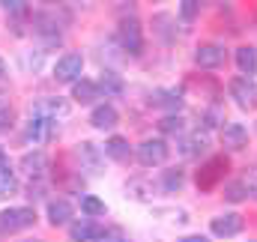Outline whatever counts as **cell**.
Here are the masks:
<instances>
[{
    "instance_id": "6da1fadb",
    "label": "cell",
    "mask_w": 257,
    "mask_h": 242,
    "mask_svg": "<svg viewBox=\"0 0 257 242\" xmlns=\"http://www.w3.org/2000/svg\"><path fill=\"white\" fill-rule=\"evenodd\" d=\"M135 156H138V162H141L144 168H159V165H165V162H168L171 147H168L162 138H147V141H141V144H138Z\"/></svg>"
},
{
    "instance_id": "7a4b0ae2",
    "label": "cell",
    "mask_w": 257,
    "mask_h": 242,
    "mask_svg": "<svg viewBox=\"0 0 257 242\" xmlns=\"http://www.w3.org/2000/svg\"><path fill=\"white\" fill-rule=\"evenodd\" d=\"M36 224V209L33 206H9L0 212V230L6 233H18Z\"/></svg>"
},
{
    "instance_id": "3957f363",
    "label": "cell",
    "mask_w": 257,
    "mask_h": 242,
    "mask_svg": "<svg viewBox=\"0 0 257 242\" xmlns=\"http://www.w3.org/2000/svg\"><path fill=\"white\" fill-rule=\"evenodd\" d=\"M117 39H120V48L126 51L128 57H138V54L144 51V33H141L138 18H123V21H120Z\"/></svg>"
},
{
    "instance_id": "277c9868",
    "label": "cell",
    "mask_w": 257,
    "mask_h": 242,
    "mask_svg": "<svg viewBox=\"0 0 257 242\" xmlns=\"http://www.w3.org/2000/svg\"><path fill=\"white\" fill-rule=\"evenodd\" d=\"M230 90V99L242 108V111H251L257 105V84L251 81V75H239V78H230L227 84Z\"/></svg>"
},
{
    "instance_id": "5b68a950",
    "label": "cell",
    "mask_w": 257,
    "mask_h": 242,
    "mask_svg": "<svg viewBox=\"0 0 257 242\" xmlns=\"http://www.w3.org/2000/svg\"><path fill=\"white\" fill-rule=\"evenodd\" d=\"M227 168H230V165H227V159H224V156H212V159L197 171V188H200V191H212L218 182L224 180Z\"/></svg>"
},
{
    "instance_id": "8992f818",
    "label": "cell",
    "mask_w": 257,
    "mask_h": 242,
    "mask_svg": "<svg viewBox=\"0 0 257 242\" xmlns=\"http://www.w3.org/2000/svg\"><path fill=\"white\" fill-rule=\"evenodd\" d=\"M24 138L33 147H42V144L54 141L57 138V120H51V117H30L27 129H24Z\"/></svg>"
},
{
    "instance_id": "52a82bcc",
    "label": "cell",
    "mask_w": 257,
    "mask_h": 242,
    "mask_svg": "<svg viewBox=\"0 0 257 242\" xmlns=\"http://www.w3.org/2000/svg\"><path fill=\"white\" fill-rule=\"evenodd\" d=\"M81 72H84V57L75 54V51L63 54L54 63V81H60V84H75L81 78Z\"/></svg>"
},
{
    "instance_id": "ba28073f",
    "label": "cell",
    "mask_w": 257,
    "mask_h": 242,
    "mask_svg": "<svg viewBox=\"0 0 257 242\" xmlns=\"http://www.w3.org/2000/svg\"><path fill=\"white\" fill-rule=\"evenodd\" d=\"M75 153H78V162H81L84 171H90V174H102L105 171V150L96 147L93 141H81Z\"/></svg>"
},
{
    "instance_id": "9c48e42d",
    "label": "cell",
    "mask_w": 257,
    "mask_h": 242,
    "mask_svg": "<svg viewBox=\"0 0 257 242\" xmlns=\"http://www.w3.org/2000/svg\"><path fill=\"white\" fill-rule=\"evenodd\" d=\"M66 114H69V102L60 99V96H42V99L30 102V117H51V120H57V117H66Z\"/></svg>"
},
{
    "instance_id": "30bf717a",
    "label": "cell",
    "mask_w": 257,
    "mask_h": 242,
    "mask_svg": "<svg viewBox=\"0 0 257 242\" xmlns=\"http://www.w3.org/2000/svg\"><path fill=\"white\" fill-rule=\"evenodd\" d=\"M224 60H227V51H224V45H215V42H206L194 51V63L200 69H218Z\"/></svg>"
},
{
    "instance_id": "8fae6325",
    "label": "cell",
    "mask_w": 257,
    "mask_h": 242,
    "mask_svg": "<svg viewBox=\"0 0 257 242\" xmlns=\"http://www.w3.org/2000/svg\"><path fill=\"white\" fill-rule=\"evenodd\" d=\"M221 144L227 150H245L248 147V129L242 123H221Z\"/></svg>"
},
{
    "instance_id": "7c38bea8",
    "label": "cell",
    "mask_w": 257,
    "mask_h": 242,
    "mask_svg": "<svg viewBox=\"0 0 257 242\" xmlns=\"http://www.w3.org/2000/svg\"><path fill=\"white\" fill-rule=\"evenodd\" d=\"M117 123H120V114H117V108L108 105V102L96 105L93 114H90V126L99 129V132H111V129H117Z\"/></svg>"
},
{
    "instance_id": "4fadbf2b",
    "label": "cell",
    "mask_w": 257,
    "mask_h": 242,
    "mask_svg": "<svg viewBox=\"0 0 257 242\" xmlns=\"http://www.w3.org/2000/svg\"><path fill=\"white\" fill-rule=\"evenodd\" d=\"M209 230H212V236H221V239L236 236V233L242 230V215H236V212H224V215L212 218Z\"/></svg>"
},
{
    "instance_id": "5bb4252c",
    "label": "cell",
    "mask_w": 257,
    "mask_h": 242,
    "mask_svg": "<svg viewBox=\"0 0 257 242\" xmlns=\"http://www.w3.org/2000/svg\"><path fill=\"white\" fill-rule=\"evenodd\" d=\"M150 105L159 108V111L180 114V108H183V93H180V90H156V93L150 96Z\"/></svg>"
},
{
    "instance_id": "9a60e30c",
    "label": "cell",
    "mask_w": 257,
    "mask_h": 242,
    "mask_svg": "<svg viewBox=\"0 0 257 242\" xmlns=\"http://www.w3.org/2000/svg\"><path fill=\"white\" fill-rule=\"evenodd\" d=\"M102 233V227L87 215V218H78V221H72L69 224V236L72 242H96V236Z\"/></svg>"
},
{
    "instance_id": "2e32d148",
    "label": "cell",
    "mask_w": 257,
    "mask_h": 242,
    "mask_svg": "<svg viewBox=\"0 0 257 242\" xmlns=\"http://www.w3.org/2000/svg\"><path fill=\"white\" fill-rule=\"evenodd\" d=\"M72 99L81 102V105H96V99H102V90L96 81H87V78H78L72 84Z\"/></svg>"
},
{
    "instance_id": "e0dca14e",
    "label": "cell",
    "mask_w": 257,
    "mask_h": 242,
    "mask_svg": "<svg viewBox=\"0 0 257 242\" xmlns=\"http://www.w3.org/2000/svg\"><path fill=\"white\" fill-rule=\"evenodd\" d=\"M21 171H24L30 180H42V177H45V171H48V156H45L42 150L27 153V156L21 159Z\"/></svg>"
},
{
    "instance_id": "ac0fdd59",
    "label": "cell",
    "mask_w": 257,
    "mask_h": 242,
    "mask_svg": "<svg viewBox=\"0 0 257 242\" xmlns=\"http://www.w3.org/2000/svg\"><path fill=\"white\" fill-rule=\"evenodd\" d=\"M72 218H75V206H72L69 200L57 197V200L48 203V224H51V227H63Z\"/></svg>"
},
{
    "instance_id": "d6986e66",
    "label": "cell",
    "mask_w": 257,
    "mask_h": 242,
    "mask_svg": "<svg viewBox=\"0 0 257 242\" xmlns=\"http://www.w3.org/2000/svg\"><path fill=\"white\" fill-rule=\"evenodd\" d=\"M96 84H99V90L105 93V99H108V96H111V99H114V96H123V90H126L123 78H120L117 72H111V69H105V72L99 75V81H96Z\"/></svg>"
},
{
    "instance_id": "ffe728a7",
    "label": "cell",
    "mask_w": 257,
    "mask_h": 242,
    "mask_svg": "<svg viewBox=\"0 0 257 242\" xmlns=\"http://www.w3.org/2000/svg\"><path fill=\"white\" fill-rule=\"evenodd\" d=\"M105 156H108V159H114V162H128L132 147H128L126 138L114 135V138H108V141H105Z\"/></svg>"
},
{
    "instance_id": "44dd1931",
    "label": "cell",
    "mask_w": 257,
    "mask_h": 242,
    "mask_svg": "<svg viewBox=\"0 0 257 242\" xmlns=\"http://www.w3.org/2000/svg\"><path fill=\"white\" fill-rule=\"evenodd\" d=\"M206 147H209L206 132H194L192 138H186V141H183V156H203V153H206Z\"/></svg>"
},
{
    "instance_id": "7402d4cb",
    "label": "cell",
    "mask_w": 257,
    "mask_h": 242,
    "mask_svg": "<svg viewBox=\"0 0 257 242\" xmlns=\"http://www.w3.org/2000/svg\"><path fill=\"white\" fill-rule=\"evenodd\" d=\"M236 66H239V72L242 75H257V51L254 48H239L236 51Z\"/></svg>"
},
{
    "instance_id": "603a6c76",
    "label": "cell",
    "mask_w": 257,
    "mask_h": 242,
    "mask_svg": "<svg viewBox=\"0 0 257 242\" xmlns=\"http://www.w3.org/2000/svg\"><path fill=\"white\" fill-rule=\"evenodd\" d=\"M183 185H186V174H183L180 168L165 171V177H162V188H165V191H180Z\"/></svg>"
},
{
    "instance_id": "cb8c5ba5",
    "label": "cell",
    "mask_w": 257,
    "mask_h": 242,
    "mask_svg": "<svg viewBox=\"0 0 257 242\" xmlns=\"http://www.w3.org/2000/svg\"><path fill=\"white\" fill-rule=\"evenodd\" d=\"M81 212L90 215V218H99V215H105V200L87 194V197H81Z\"/></svg>"
},
{
    "instance_id": "d4e9b609",
    "label": "cell",
    "mask_w": 257,
    "mask_h": 242,
    "mask_svg": "<svg viewBox=\"0 0 257 242\" xmlns=\"http://www.w3.org/2000/svg\"><path fill=\"white\" fill-rule=\"evenodd\" d=\"M200 9H203V0H180V18L186 24H192L194 18L200 15Z\"/></svg>"
},
{
    "instance_id": "484cf974",
    "label": "cell",
    "mask_w": 257,
    "mask_h": 242,
    "mask_svg": "<svg viewBox=\"0 0 257 242\" xmlns=\"http://www.w3.org/2000/svg\"><path fill=\"white\" fill-rule=\"evenodd\" d=\"M159 129H162L165 135H183L186 123H183L180 114H168V117H162V120H159Z\"/></svg>"
},
{
    "instance_id": "4316f807",
    "label": "cell",
    "mask_w": 257,
    "mask_h": 242,
    "mask_svg": "<svg viewBox=\"0 0 257 242\" xmlns=\"http://www.w3.org/2000/svg\"><path fill=\"white\" fill-rule=\"evenodd\" d=\"M245 197H248V185H245V182H227V185H224V200L239 203V200H245Z\"/></svg>"
},
{
    "instance_id": "83f0119b",
    "label": "cell",
    "mask_w": 257,
    "mask_h": 242,
    "mask_svg": "<svg viewBox=\"0 0 257 242\" xmlns=\"http://www.w3.org/2000/svg\"><path fill=\"white\" fill-rule=\"evenodd\" d=\"M0 6L9 15H27V0H0Z\"/></svg>"
},
{
    "instance_id": "f1b7e54d",
    "label": "cell",
    "mask_w": 257,
    "mask_h": 242,
    "mask_svg": "<svg viewBox=\"0 0 257 242\" xmlns=\"http://www.w3.org/2000/svg\"><path fill=\"white\" fill-rule=\"evenodd\" d=\"M96 242H126V236L117 227H102V233L96 236Z\"/></svg>"
},
{
    "instance_id": "f546056e",
    "label": "cell",
    "mask_w": 257,
    "mask_h": 242,
    "mask_svg": "<svg viewBox=\"0 0 257 242\" xmlns=\"http://www.w3.org/2000/svg\"><path fill=\"white\" fill-rule=\"evenodd\" d=\"M12 120H15L12 108H9V105H6V108H0V132H9V129H12Z\"/></svg>"
},
{
    "instance_id": "4dcf8cb0",
    "label": "cell",
    "mask_w": 257,
    "mask_h": 242,
    "mask_svg": "<svg viewBox=\"0 0 257 242\" xmlns=\"http://www.w3.org/2000/svg\"><path fill=\"white\" fill-rule=\"evenodd\" d=\"M218 123H224V117H221L215 108H209V111L203 114V129H212V126H218Z\"/></svg>"
},
{
    "instance_id": "1f68e13d",
    "label": "cell",
    "mask_w": 257,
    "mask_h": 242,
    "mask_svg": "<svg viewBox=\"0 0 257 242\" xmlns=\"http://www.w3.org/2000/svg\"><path fill=\"white\" fill-rule=\"evenodd\" d=\"M245 185H248V194H254V197H257V168L245 177Z\"/></svg>"
},
{
    "instance_id": "d6a6232c",
    "label": "cell",
    "mask_w": 257,
    "mask_h": 242,
    "mask_svg": "<svg viewBox=\"0 0 257 242\" xmlns=\"http://www.w3.org/2000/svg\"><path fill=\"white\" fill-rule=\"evenodd\" d=\"M12 171H9V162H6V153H3V147H0V177H9Z\"/></svg>"
},
{
    "instance_id": "836d02e7",
    "label": "cell",
    "mask_w": 257,
    "mask_h": 242,
    "mask_svg": "<svg viewBox=\"0 0 257 242\" xmlns=\"http://www.w3.org/2000/svg\"><path fill=\"white\" fill-rule=\"evenodd\" d=\"M180 242H209L206 236H200V233H194V236H183Z\"/></svg>"
},
{
    "instance_id": "e575fe53",
    "label": "cell",
    "mask_w": 257,
    "mask_h": 242,
    "mask_svg": "<svg viewBox=\"0 0 257 242\" xmlns=\"http://www.w3.org/2000/svg\"><path fill=\"white\" fill-rule=\"evenodd\" d=\"M3 78H6V60L0 57V81H3Z\"/></svg>"
},
{
    "instance_id": "d590c367",
    "label": "cell",
    "mask_w": 257,
    "mask_h": 242,
    "mask_svg": "<svg viewBox=\"0 0 257 242\" xmlns=\"http://www.w3.org/2000/svg\"><path fill=\"white\" fill-rule=\"evenodd\" d=\"M42 3H51V6H54V3H57V6H63L66 0H42Z\"/></svg>"
},
{
    "instance_id": "8d00e7d4",
    "label": "cell",
    "mask_w": 257,
    "mask_h": 242,
    "mask_svg": "<svg viewBox=\"0 0 257 242\" xmlns=\"http://www.w3.org/2000/svg\"><path fill=\"white\" fill-rule=\"evenodd\" d=\"M0 108H6V99H3V93H0Z\"/></svg>"
},
{
    "instance_id": "74e56055",
    "label": "cell",
    "mask_w": 257,
    "mask_h": 242,
    "mask_svg": "<svg viewBox=\"0 0 257 242\" xmlns=\"http://www.w3.org/2000/svg\"><path fill=\"white\" fill-rule=\"evenodd\" d=\"M21 242H42V239H21Z\"/></svg>"
}]
</instances>
